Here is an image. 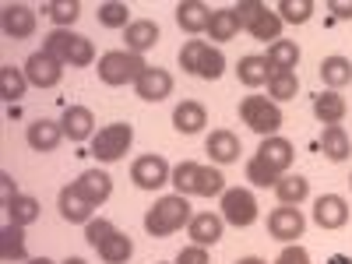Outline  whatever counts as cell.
<instances>
[{
  "label": "cell",
  "instance_id": "cell-1",
  "mask_svg": "<svg viewBox=\"0 0 352 264\" xmlns=\"http://www.w3.org/2000/svg\"><path fill=\"white\" fill-rule=\"evenodd\" d=\"M190 219H194L190 201L184 194H166L144 212V232H148L152 240H166L173 232H180L184 226H190Z\"/></svg>",
  "mask_w": 352,
  "mask_h": 264
},
{
  "label": "cell",
  "instance_id": "cell-2",
  "mask_svg": "<svg viewBox=\"0 0 352 264\" xmlns=\"http://www.w3.org/2000/svg\"><path fill=\"white\" fill-rule=\"evenodd\" d=\"M152 64H144V56L131 53V50H109L99 56V81L109 88H120V85H134Z\"/></svg>",
  "mask_w": 352,
  "mask_h": 264
},
{
  "label": "cell",
  "instance_id": "cell-3",
  "mask_svg": "<svg viewBox=\"0 0 352 264\" xmlns=\"http://www.w3.org/2000/svg\"><path fill=\"white\" fill-rule=\"evenodd\" d=\"M240 120H243L254 134H261V138H275L278 127L285 124V116H282L278 102H272L268 96H243V102H240Z\"/></svg>",
  "mask_w": 352,
  "mask_h": 264
},
{
  "label": "cell",
  "instance_id": "cell-4",
  "mask_svg": "<svg viewBox=\"0 0 352 264\" xmlns=\"http://www.w3.org/2000/svg\"><path fill=\"white\" fill-rule=\"evenodd\" d=\"M134 144V127L131 124H106L92 138V155L99 162H120Z\"/></svg>",
  "mask_w": 352,
  "mask_h": 264
},
{
  "label": "cell",
  "instance_id": "cell-5",
  "mask_svg": "<svg viewBox=\"0 0 352 264\" xmlns=\"http://www.w3.org/2000/svg\"><path fill=\"white\" fill-rule=\"evenodd\" d=\"M257 215H261V208H257L254 190H247V187H226V194H222V219L229 226L247 229V226L257 222Z\"/></svg>",
  "mask_w": 352,
  "mask_h": 264
},
{
  "label": "cell",
  "instance_id": "cell-6",
  "mask_svg": "<svg viewBox=\"0 0 352 264\" xmlns=\"http://www.w3.org/2000/svg\"><path fill=\"white\" fill-rule=\"evenodd\" d=\"M173 180V166L162 155H138L131 162V184L138 190H159Z\"/></svg>",
  "mask_w": 352,
  "mask_h": 264
},
{
  "label": "cell",
  "instance_id": "cell-7",
  "mask_svg": "<svg viewBox=\"0 0 352 264\" xmlns=\"http://www.w3.org/2000/svg\"><path fill=\"white\" fill-rule=\"evenodd\" d=\"M36 8L28 4H4L0 8V28H4L8 39H32L36 36Z\"/></svg>",
  "mask_w": 352,
  "mask_h": 264
},
{
  "label": "cell",
  "instance_id": "cell-8",
  "mask_svg": "<svg viewBox=\"0 0 352 264\" xmlns=\"http://www.w3.org/2000/svg\"><path fill=\"white\" fill-rule=\"evenodd\" d=\"M25 78H28V85H36V88H56L64 81V64L39 50V53H32L25 60Z\"/></svg>",
  "mask_w": 352,
  "mask_h": 264
},
{
  "label": "cell",
  "instance_id": "cell-9",
  "mask_svg": "<svg viewBox=\"0 0 352 264\" xmlns=\"http://www.w3.org/2000/svg\"><path fill=\"white\" fill-rule=\"evenodd\" d=\"M303 229H307V219H303L300 208H292V204H282V208H275L268 215V232L282 243H296L303 236Z\"/></svg>",
  "mask_w": 352,
  "mask_h": 264
},
{
  "label": "cell",
  "instance_id": "cell-10",
  "mask_svg": "<svg viewBox=\"0 0 352 264\" xmlns=\"http://www.w3.org/2000/svg\"><path fill=\"white\" fill-rule=\"evenodd\" d=\"M92 208H99V204H106L109 197H113V176L106 173V169H85L78 180L71 184Z\"/></svg>",
  "mask_w": 352,
  "mask_h": 264
},
{
  "label": "cell",
  "instance_id": "cell-11",
  "mask_svg": "<svg viewBox=\"0 0 352 264\" xmlns=\"http://www.w3.org/2000/svg\"><path fill=\"white\" fill-rule=\"evenodd\" d=\"M204 152L212 155L215 166H232V162H240L243 144H240V138L232 134V131L219 127V131H212L208 138H204Z\"/></svg>",
  "mask_w": 352,
  "mask_h": 264
},
{
  "label": "cell",
  "instance_id": "cell-12",
  "mask_svg": "<svg viewBox=\"0 0 352 264\" xmlns=\"http://www.w3.org/2000/svg\"><path fill=\"white\" fill-rule=\"evenodd\" d=\"M134 92H138V99H144V102H162V99L173 96V74H169L166 67H148V71L134 81Z\"/></svg>",
  "mask_w": 352,
  "mask_h": 264
},
{
  "label": "cell",
  "instance_id": "cell-13",
  "mask_svg": "<svg viewBox=\"0 0 352 264\" xmlns=\"http://www.w3.org/2000/svg\"><path fill=\"white\" fill-rule=\"evenodd\" d=\"M314 222L320 229H342L349 222V201L342 194H320L314 201Z\"/></svg>",
  "mask_w": 352,
  "mask_h": 264
},
{
  "label": "cell",
  "instance_id": "cell-14",
  "mask_svg": "<svg viewBox=\"0 0 352 264\" xmlns=\"http://www.w3.org/2000/svg\"><path fill=\"white\" fill-rule=\"evenodd\" d=\"M60 127H64V138H71L74 144L92 141L96 138V113L88 106H67L60 116Z\"/></svg>",
  "mask_w": 352,
  "mask_h": 264
},
{
  "label": "cell",
  "instance_id": "cell-15",
  "mask_svg": "<svg viewBox=\"0 0 352 264\" xmlns=\"http://www.w3.org/2000/svg\"><path fill=\"white\" fill-rule=\"evenodd\" d=\"M257 159H261V162H268L278 176H285L289 166H292V159H296V148H292V141L282 138V134H275V138H261Z\"/></svg>",
  "mask_w": 352,
  "mask_h": 264
},
{
  "label": "cell",
  "instance_id": "cell-16",
  "mask_svg": "<svg viewBox=\"0 0 352 264\" xmlns=\"http://www.w3.org/2000/svg\"><path fill=\"white\" fill-rule=\"evenodd\" d=\"M222 232H226V219L215 215V212H197L187 226V236L197 247H215L222 240Z\"/></svg>",
  "mask_w": 352,
  "mask_h": 264
},
{
  "label": "cell",
  "instance_id": "cell-17",
  "mask_svg": "<svg viewBox=\"0 0 352 264\" xmlns=\"http://www.w3.org/2000/svg\"><path fill=\"white\" fill-rule=\"evenodd\" d=\"M25 141H28V148L32 152H56L60 148V141H64V127L60 120H36V124H28L25 131Z\"/></svg>",
  "mask_w": 352,
  "mask_h": 264
},
{
  "label": "cell",
  "instance_id": "cell-18",
  "mask_svg": "<svg viewBox=\"0 0 352 264\" xmlns=\"http://www.w3.org/2000/svg\"><path fill=\"white\" fill-rule=\"evenodd\" d=\"M56 208H60V219L71 222V226H88V222L96 219V208H92V204H88L71 184L56 194Z\"/></svg>",
  "mask_w": 352,
  "mask_h": 264
},
{
  "label": "cell",
  "instance_id": "cell-19",
  "mask_svg": "<svg viewBox=\"0 0 352 264\" xmlns=\"http://www.w3.org/2000/svg\"><path fill=\"white\" fill-rule=\"evenodd\" d=\"M212 14H215V11L204 4V0H180V4H176V25H180L184 32H190V36L208 32Z\"/></svg>",
  "mask_w": 352,
  "mask_h": 264
},
{
  "label": "cell",
  "instance_id": "cell-20",
  "mask_svg": "<svg viewBox=\"0 0 352 264\" xmlns=\"http://www.w3.org/2000/svg\"><path fill=\"white\" fill-rule=\"evenodd\" d=\"M124 39H127V50H131V53L144 56V50H152L162 36H159V25H155L152 18H138V21H131V25L124 28Z\"/></svg>",
  "mask_w": 352,
  "mask_h": 264
},
{
  "label": "cell",
  "instance_id": "cell-21",
  "mask_svg": "<svg viewBox=\"0 0 352 264\" xmlns=\"http://www.w3.org/2000/svg\"><path fill=\"white\" fill-rule=\"evenodd\" d=\"M204 124H208V109L197 99H184L173 109V127L180 134H197V131H204Z\"/></svg>",
  "mask_w": 352,
  "mask_h": 264
},
{
  "label": "cell",
  "instance_id": "cell-22",
  "mask_svg": "<svg viewBox=\"0 0 352 264\" xmlns=\"http://www.w3.org/2000/svg\"><path fill=\"white\" fill-rule=\"evenodd\" d=\"M268 67L272 74H296V64H300V46L292 43V39H278L268 46Z\"/></svg>",
  "mask_w": 352,
  "mask_h": 264
},
{
  "label": "cell",
  "instance_id": "cell-23",
  "mask_svg": "<svg viewBox=\"0 0 352 264\" xmlns=\"http://www.w3.org/2000/svg\"><path fill=\"white\" fill-rule=\"evenodd\" d=\"M236 78H240V85H247V88H261V85H268V81H272L268 56H261V53L240 56V64H236Z\"/></svg>",
  "mask_w": 352,
  "mask_h": 264
},
{
  "label": "cell",
  "instance_id": "cell-24",
  "mask_svg": "<svg viewBox=\"0 0 352 264\" xmlns=\"http://www.w3.org/2000/svg\"><path fill=\"white\" fill-rule=\"evenodd\" d=\"M320 81L328 85V92H342V88L352 81V60L349 56H324L320 60Z\"/></svg>",
  "mask_w": 352,
  "mask_h": 264
},
{
  "label": "cell",
  "instance_id": "cell-25",
  "mask_svg": "<svg viewBox=\"0 0 352 264\" xmlns=\"http://www.w3.org/2000/svg\"><path fill=\"white\" fill-rule=\"evenodd\" d=\"M74 43H78V32H71V28H53V32L43 36V53H50L53 60H60L64 67H71Z\"/></svg>",
  "mask_w": 352,
  "mask_h": 264
},
{
  "label": "cell",
  "instance_id": "cell-26",
  "mask_svg": "<svg viewBox=\"0 0 352 264\" xmlns=\"http://www.w3.org/2000/svg\"><path fill=\"white\" fill-rule=\"evenodd\" d=\"M275 197H278V204H292V208H300V204L310 197V180L307 176H292V173H285V176H278V184H275Z\"/></svg>",
  "mask_w": 352,
  "mask_h": 264
},
{
  "label": "cell",
  "instance_id": "cell-27",
  "mask_svg": "<svg viewBox=\"0 0 352 264\" xmlns=\"http://www.w3.org/2000/svg\"><path fill=\"white\" fill-rule=\"evenodd\" d=\"M345 113H349V102H345L338 92H320V96H314V116H317L324 127L342 124Z\"/></svg>",
  "mask_w": 352,
  "mask_h": 264
},
{
  "label": "cell",
  "instance_id": "cell-28",
  "mask_svg": "<svg viewBox=\"0 0 352 264\" xmlns=\"http://www.w3.org/2000/svg\"><path fill=\"white\" fill-rule=\"evenodd\" d=\"M320 152H324L331 162H345V159H349V152H352V138L345 134L342 124L324 127V134H320Z\"/></svg>",
  "mask_w": 352,
  "mask_h": 264
},
{
  "label": "cell",
  "instance_id": "cell-29",
  "mask_svg": "<svg viewBox=\"0 0 352 264\" xmlns=\"http://www.w3.org/2000/svg\"><path fill=\"white\" fill-rule=\"evenodd\" d=\"M0 257L4 261H28V250H25V226H14L8 222L0 229Z\"/></svg>",
  "mask_w": 352,
  "mask_h": 264
},
{
  "label": "cell",
  "instance_id": "cell-30",
  "mask_svg": "<svg viewBox=\"0 0 352 264\" xmlns=\"http://www.w3.org/2000/svg\"><path fill=\"white\" fill-rule=\"evenodd\" d=\"M25 92H28L25 67H14V64L0 67V99H4V102H18Z\"/></svg>",
  "mask_w": 352,
  "mask_h": 264
},
{
  "label": "cell",
  "instance_id": "cell-31",
  "mask_svg": "<svg viewBox=\"0 0 352 264\" xmlns=\"http://www.w3.org/2000/svg\"><path fill=\"white\" fill-rule=\"evenodd\" d=\"M4 212H8V222H14V226H32L39 219V212H43V204L32 194H18Z\"/></svg>",
  "mask_w": 352,
  "mask_h": 264
},
{
  "label": "cell",
  "instance_id": "cell-32",
  "mask_svg": "<svg viewBox=\"0 0 352 264\" xmlns=\"http://www.w3.org/2000/svg\"><path fill=\"white\" fill-rule=\"evenodd\" d=\"M131 254H134V243H131L127 232H120V229H116L113 236L99 247V257H102L106 264H127V261H131Z\"/></svg>",
  "mask_w": 352,
  "mask_h": 264
},
{
  "label": "cell",
  "instance_id": "cell-33",
  "mask_svg": "<svg viewBox=\"0 0 352 264\" xmlns=\"http://www.w3.org/2000/svg\"><path fill=\"white\" fill-rule=\"evenodd\" d=\"M43 14L56 25V28H71L81 14V4L78 0H46L43 4Z\"/></svg>",
  "mask_w": 352,
  "mask_h": 264
},
{
  "label": "cell",
  "instance_id": "cell-34",
  "mask_svg": "<svg viewBox=\"0 0 352 264\" xmlns=\"http://www.w3.org/2000/svg\"><path fill=\"white\" fill-rule=\"evenodd\" d=\"M208 36H212L215 43H229V39H236V36H240V21H236V14H232V8H222V11L212 14V21H208Z\"/></svg>",
  "mask_w": 352,
  "mask_h": 264
},
{
  "label": "cell",
  "instance_id": "cell-35",
  "mask_svg": "<svg viewBox=\"0 0 352 264\" xmlns=\"http://www.w3.org/2000/svg\"><path fill=\"white\" fill-rule=\"evenodd\" d=\"M222 194H226V176H222V169H215V166H201L194 197H222Z\"/></svg>",
  "mask_w": 352,
  "mask_h": 264
},
{
  "label": "cell",
  "instance_id": "cell-36",
  "mask_svg": "<svg viewBox=\"0 0 352 264\" xmlns=\"http://www.w3.org/2000/svg\"><path fill=\"white\" fill-rule=\"evenodd\" d=\"M197 173H201V162H190V159H184V162H176L173 166V187H176V194H184V197H194V187H197Z\"/></svg>",
  "mask_w": 352,
  "mask_h": 264
},
{
  "label": "cell",
  "instance_id": "cell-37",
  "mask_svg": "<svg viewBox=\"0 0 352 264\" xmlns=\"http://www.w3.org/2000/svg\"><path fill=\"white\" fill-rule=\"evenodd\" d=\"M99 25L102 28H127L131 25V8L124 4V0H106V4H99Z\"/></svg>",
  "mask_w": 352,
  "mask_h": 264
},
{
  "label": "cell",
  "instance_id": "cell-38",
  "mask_svg": "<svg viewBox=\"0 0 352 264\" xmlns=\"http://www.w3.org/2000/svg\"><path fill=\"white\" fill-rule=\"evenodd\" d=\"M275 14L282 18V25H303L314 14V0H278Z\"/></svg>",
  "mask_w": 352,
  "mask_h": 264
},
{
  "label": "cell",
  "instance_id": "cell-39",
  "mask_svg": "<svg viewBox=\"0 0 352 264\" xmlns=\"http://www.w3.org/2000/svg\"><path fill=\"white\" fill-rule=\"evenodd\" d=\"M247 32H250L257 43H268V39H272V43H278V39H282V18H278L275 11H264V14L247 28Z\"/></svg>",
  "mask_w": 352,
  "mask_h": 264
},
{
  "label": "cell",
  "instance_id": "cell-40",
  "mask_svg": "<svg viewBox=\"0 0 352 264\" xmlns=\"http://www.w3.org/2000/svg\"><path fill=\"white\" fill-rule=\"evenodd\" d=\"M296 92H300L296 74H272V81H268V99L272 102H289V99H296Z\"/></svg>",
  "mask_w": 352,
  "mask_h": 264
},
{
  "label": "cell",
  "instance_id": "cell-41",
  "mask_svg": "<svg viewBox=\"0 0 352 264\" xmlns=\"http://www.w3.org/2000/svg\"><path fill=\"white\" fill-rule=\"evenodd\" d=\"M222 74H226V56H222L219 46H208V50H204V56H201L197 78H204V81H219Z\"/></svg>",
  "mask_w": 352,
  "mask_h": 264
},
{
  "label": "cell",
  "instance_id": "cell-42",
  "mask_svg": "<svg viewBox=\"0 0 352 264\" xmlns=\"http://www.w3.org/2000/svg\"><path fill=\"white\" fill-rule=\"evenodd\" d=\"M247 180H250L254 187H272V190H275L278 173H275L268 162H261L257 155H250V159H247Z\"/></svg>",
  "mask_w": 352,
  "mask_h": 264
},
{
  "label": "cell",
  "instance_id": "cell-43",
  "mask_svg": "<svg viewBox=\"0 0 352 264\" xmlns=\"http://www.w3.org/2000/svg\"><path fill=\"white\" fill-rule=\"evenodd\" d=\"M204 50H208V43H204V39H187V43L180 46V67H184L187 74L197 78V67H201Z\"/></svg>",
  "mask_w": 352,
  "mask_h": 264
},
{
  "label": "cell",
  "instance_id": "cell-44",
  "mask_svg": "<svg viewBox=\"0 0 352 264\" xmlns=\"http://www.w3.org/2000/svg\"><path fill=\"white\" fill-rule=\"evenodd\" d=\"M113 232H116V226L109 219H92V222L85 226V240H88V247H92V250H99L113 236Z\"/></svg>",
  "mask_w": 352,
  "mask_h": 264
},
{
  "label": "cell",
  "instance_id": "cell-45",
  "mask_svg": "<svg viewBox=\"0 0 352 264\" xmlns=\"http://www.w3.org/2000/svg\"><path fill=\"white\" fill-rule=\"evenodd\" d=\"M264 11H268V4H261V0H240V4L232 8V14H236V21H240V28H250Z\"/></svg>",
  "mask_w": 352,
  "mask_h": 264
},
{
  "label": "cell",
  "instance_id": "cell-46",
  "mask_svg": "<svg viewBox=\"0 0 352 264\" xmlns=\"http://www.w3.org/2000/svg\"><path fill=\"white\" fill-rule=\"evenodd\" d=\"M92 60H96V46H92V39H88V36H78L74 53H71V67H92Z\"/></svg>",
  "mask_w": 352,
  "mask_h": 264
},
{
  "label": "cell",
  "instance_id": "cell-47",
  "mask_svg": "<svg viewBox=\"0 0 352 264\" xmlns=\"http://www.w3.org/2000/svg\"><path fill=\"white\" fill-rule=\"evenodd\" d=\"M176 264H212V254H208V247L190 243V247H184L180 254H176Z\"/></svg>",
  "mask_w": 352,
  "mask_h": 264
},
{
  "label": "cell",
  "instance_id": "cell-48",
  "mask_svg": "<svg viewBox=\"0 0 352 264\" xmlns=\"http://www.w3.org/2000/svg\"><path fill=\"white\" fill-rule=\"evenodd\" d=\"M275 264H310V250L300 247V243H289V247L275 257Z\"/></svg>",
  "mask_w": 352,
  "mask_h": 264
},
{
  "label": "cell",
  "instance_id": "cell-49",
  "mask_svg": "<svg viewBox=\"0 0 352 264\" xmlns=\"http://www.w3.org/2000/svg\"><path fill=\"white\" fill-rule=\"evenodd\" d=\"M18 197V187H14V180H11V173H0V204H8Z\"/></svg>",
  "mask_w": 352,
  "mask_h": 264
},
{
  "label": "cell",
  "instance_id": "cell-50",
  "mask_svg": "<svg viewBox=\"0 0 352 264\" xmlns=\"http://www.w3.org/2000/svg\"><path fill=\"white\" fill-rule=\"evenodd\" d=\"M328 11L338 21H352V4H349V0H328Z\"/></svg>",
  "mask_w": 352,
  "mask_h": 264
},
{
  "label": "cell",
  "instance_id": "cell-51",
  "mask_svg": "<svg viewBox=\"0 0 352 264\" xmlns=\"http://www.w3.org/2000/svg\"><path fill=\"white\" fill-rule=\"evenodd\" d=\"M328 264H352V257H345V254H331Z\"/></svg>",
  "mask_w": 352,
  "mask_h": 264
},
{
  "label": "cell",
  "instance_id": "cell-52",
  "mask_svg": "<svg viewBox=\"0 0 352 264\" xmlns=\"http://www.w3.org/2000/svg\"><path fill=\"white\" fill-rule=\"evenodd\" d=\"M236 264H268V261H264V257H240Z\"/></svg>",
  "mask_w": 352,
  "mask_h": 264
},
{
  "label": "cell",
  "instance_id": "cell-53",
  "mask_svg": "<svg viewBox=\"0 0 352 264\" xmlns=\"http://www.w3.org/2000/svg\"><path fill=\"white\" fill-rule=\"evenodd\" d=\"M25 264H56V261H50V257H28Z\"/></svg>",
  "mask_w": 352,
  "mask_h": 264
},
{
  "label": "cell",
  "instance_id": "cell-54",
  "mask_svg": "<svg viewBox=\"0 0 352 264\" xmlns=\"http://www.w3.org/2000/svg\"><path fill=\"white\" fill-rule=\"evenodd\" d=\"M60 264H88L85 257H67V261H60Z\"/></svg>",
  "mask_w": 352,
  "mask_h": 264
},
{
  "label": "cell",
  "instance_id": "cell-55",
  "mask_svg": "<svg viewBox=\"0 0 352 264\" xmlns=\"http://www.w3.org/2000/svg\"><path fill=\"white\" fill-rule=\"evenodd\" d=\"M349 187H352V176H349Z\"/></svg>",
  "mask_w": 352,
  "mask_h": 264
},
{
  "label": "cell",
  "instance_id": "cell-56",
  "mask_svg": "<svg viewBox=\"0 0 352 264\" xmlns=\"http://www.w3.org/2000/svg\"><path fill=\"white\" fill-rule=\"evenodd\" d=\"M159 264H166V261H159Z\"/></svg>",
  "mask_w": 352,
  "mask_h": 264
}]
</instances>
